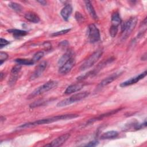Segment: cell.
I'll return each instance as SVG.
<instances>
[{"label":"cell","mask_w":147,"mask_h":147,"mask_svg":"<svg viewBox=\"0 0 147 147\" xmlns=\"http://www.w3.org/2000/svg\"><path fill=\"white\" fill-rule=\"evenodd\" d=\"M8 58V55L4 52H0V65H2V63Z\"/></svg>","instance_id":"484cf974"},{"label":"cell","mask_w":147,"mask_h":147,"mask_svg":"<svg viewBox=\"0 0 147 147\" xmlns=\"http://www.w3.org/2000/svg\"><path fill=\"white\" fill-rule=\"evenodd\" d=\"M146 73H147L146 71L145 70L144 72L140 74V75H137L135 77L131 78L130 79L127 80L122 82L120 84V86L122 87H126V86H130V85H132L133 84H135L137 82H138V81H140V80L142 79L144 77H145L146 75Z\"/></svg>","instance_id":"ba28073f"},{"label":"cell","mask_w":147,"mask_h":147,"mask_svg":"<svg viewBox=\"0 0 147 147\" xmlns=\"http://www.w3.org/2000/svg\"><path fill=\"white\" fill-rule=\"evenodd\" d=\"M109 32L111 37H114L118 32V26L111 25L109 30Z\"/></svg>","instance_id":"cb8c5ba5"},{"label":"cell","mask_w":147,"mask_h":147,"mask_svg":"<svg viewBox=\"0 0 147 147\" xmlns=\"http://www.w3.org/2000/svg\"><path fill=\"white\" fill-rule=\"evenodd\" d=\"M44 54L42 51H39L34 55L32 60L34 61V63H36L39 60H40L44 56Z\"/></svg>","instance_id":"603a6c76"},{"label":"cell","mask_w":147,"mask_h":147,"mask_svg":"<svg viewBox=\"0 0 147 147\" xmlns=\"http://www.w3.org/2000/svg\"><path fill=\"white\" fill-rule=\"evenodd\" d=\"M83 86H84V84L82 83L71 84L66 88L64 93L65 94H70L74 92H75L76 91L80 90Z\"/></svg>","instance_id":"7c38bea8"},{"label":"cell","mask_w":147,"mask_h":147,"mask_svg":"<svg viewBox=\"0 0 147 147\" xmlns=\"http://www.w3.org/2000/svg\"><path fill=\"white\" fill-rule=\"evenodd\" d=\"M69 137H70V134L68 133L61 135L60 137L53 140L51 142V143H50L49 144L46 145L45 146H54V147L60 146L62 145L67 140H68Z\"/></svg>","instance_id":"9c48e42d"},{"label":"cell","mask_w":147,"mask_h":147,"mask_svg":"<svg viewBox=\"0 0 147 147\" xmlns=\"http://www.w3.org/2000/svg\"><path fill=\"white\" fill-rule=\"evenodd\" d=\"M85 5H86V7L87 9V10L88 11L89 14L90 15V16L94 20H97L98 19V16L96 15V13L95 12V10L93 7V6L92 5L90 1H84Z\"/></svg>","instance_id":"9a60e30c"},{"label":"cell","mask_w":147,"mask_h":147,"mask_svg":"<svg viewBox=\"0 0 147 147\" xmlns=\"http://www.w3.org/2000/svg\"><path fill=\"white\" fill-rule=\"evenodd\" d=\"M43 45L46 48V49H49L51 48V44L49 42H45L43 44Z\"/></svg>","instance_id":"4dcf8cb0"},{"label":"cell","mask_w":147,"mask_h":147,"mask_svg":"<svg viewBox=\"0 0 147 147\" xmlns=\"http://www.w3.org/2000/svg\"><path fill=\"white\" fill-rule=\"evenodd\" d=\"M121 72H116V73H114L113 74H112L111 75L109 76V77L106 78V79H105L104 80H103L98 86V88H102L103 87L105 86H106L107 85L109 84L110 83H111L112 82H113L115 79H116L120 75H121Z\"/></svg>","instance_id":"8fae6325"},{"label":"cell","mask_w":147,"mask_h":147,"mask_svg":"<svg viewBox=\"0 0 147 147\" xmlns=\"http://www.w3.org/2000/svg\"><path fill=\"white\" fill-rule=\"evenodd\" d=\"M103 53L102 50H98L94 52L80 66V69L81 71H84L92 67L100 57Z\"/></svg>","instance_id":"5b68a950"},{"label":"cell","mask_w":147,"mask_h":147,"mask_svg":"<svg viewBox=\"0 0 147 147\" xmlns=\"http://www.w3.org/2000/svg\"><path fill=\"white\" fill-rule=\"evenodd\" d=\"M7 32L9 33H10L13 34V36L16 38H19L23 37L25 35L27 34V32L25 30H22L20 29H9L7 30Z\"/></svg>","instance_id":"ac0fdd59"},{"label":"cell","mask_w":147,"mask_h":147,"mask_svg":"<svg viewBox=\"0 0 147 147\" xmlns=\"http://www.w3.org/2000/svg\"><path fill=\"white\" fill-rule=\"evenodd\" d=\"M79 117L78 114H63V115H56L55 117H52L49 118H47L42 119H39L36 121L33 122H29L25 124H23L21 125L19 127L21 128H25V127H29L32 126L40 125H44V124H48L50 123H52L54 122L61 121V120H67V119H71L72 118H75Z\"/></svg>","instance_id":"6da1fadb"},{"label":"cell","mask_w":147,"mask_h":147,"mask_svg":"<svg viewBox=\"0 0 147 147\" xmlns=\"http://www.w3.org/2000/svg\"><path fill=\"white\" fill-rule=\"evenodd\" d=\"M8 5L11 9L14 10L17 12H20L22 10V6H21V5L16 2H11L9 3Z\"/></svg>","instance_id":"7402d4cb"},{"label":"cell","mask_w":147,"mask_h":147,"mask_svg":"<svg viewBox=\"0 0 147 147\" xmlns=\"http://www.w3.org/2000/svg\"><path fill=\"white\" fill-rule=\"evenodd\" d=\"M9 44V41H8L7 40L3 38H1V41H0V48H2L3 47H5L6 45H8Z\"/></svg>","instance_id":"f1b7e54d"},{"label":"cell","mask_w":147,"mask_h":147,"mask_svg":"<svg viewBox=\"0 0 147 147\" xmlns=\"http://www.w3.org/2000/svg\"><path fill=\"white\" fill-rule=\"evenodd\" d=\"M98 141H91V142H88V144H87L84 146H96L98 145Z\"/></svg>","instance_id":"f546056e"},{"label":"cell","mask_w":147,"mask_h":147,"mask_svg":"<svg viewBox=\"0 0 147 147\" xmlns=\"http://www.w3.org/2000/svg\"><path fill=\"white\" fill-rule=\"evenodd\" d=\"M21 69V65L20 64H17L15 66H14L13 67V68L11 69V73L12 75H17V74H18L20 71Z\"/></svg>","instance_id":"d4e9b609"},{"label":"cell","mask_w":147,"mask_h":147,"mask_svg":"<svg viewBox=\"0 0 147 147\" xmlns=\"http://www.w3.org/2000/svg\"><path fill=\"white\" fill-rule=\"evenodd\" d=\"M15 62L17 63V64L20 65H31L34 64V61L32 59H17L15 60Z\"/></svg>","instance_id":"ffe728a7"},{"label":"cell","mask_w":147,"mask_h":147,"mask_svg":"<svg viewBox=\"0 0 147 147\" xmlns=\"http://www.w3.org/2000/svg\"><path fill=\"white\" fill-rule=\"evenodd\" d=\"M70 30H71V29H66L62 30H60L59 32H56L52 33L51 34V36H57L62 35V34H65V33L69 32L70 31Z\"/></svg>","instance_id":"4316f807"},{"label":"cell","mask_w":147,"mask_h":147,"mask_svg":"<svg viewBox=\"0 0 147 147\" xmlns=\"http://www.w3.org/2000/svg\"><path fill=\"white\" fill-rule=\"evenodd\" d=\"M118 133L117 131L114 130H111L106 131L104 133H103L100 138L101 140H105V139H110V138H115L118 136Z\"/></svg>","instance_id":"e0dca14e"},{"label":"cell","mask_w":147,"mask_h":147,"mask_svg":"<svg viewBox=\"0 0 147 147\" xmlns=\"http://www.w3.org/2000/svg\"><path fill=\"white\" fill-rule=\"evenodd\" d=\"M89 94L90 93L87 91H84V92L75 94L72 95L71 96H70L69 98H66V99L59 102V103H57V107L67 106L72 103L79 102V101L86 98L87 96H88Z\"/></svg>","instance_id":"3957f363"},{"label":"cell","mask_w":147,"mask_h":147,"mask_svg":"<svg viewBox=\"0 0 147 147\" xmlns=\"http://www.w3.org/2000/svg\"><path fill=\"white\" fill-rule=\"evenodd\" d=\"M87 37L90 42L95 43L100 40L99 29L94 24H90L87 28Z\"/></svg>","instance_id":"8992f818"},{"label":"cell","mask_w":147,"mask_h":147,"mask_svg":"<svg viewBox=\"0 0 147 147\" xmlns=\"http://www.w3.org/2000/svg\"><path fill=\"white\" fill-rule=\"evenodd\" d=\"M111 23L112 25H115L118 26L121 22V19L119 14L118 12H114L111 15Z\"/></svg>","instance_id":"d6986e66"},{"label":"cell","mask_w":147,"mask_h":147,"mask_svg":"<svg viewBox=\"0 0 147 147\" xmlns=\"http://www.w3.org/2000/svg\"><path fill=\"white\" fill-rule=\"evenodd\" d=\"M71 57H72V52L71 51H67L59 59L58 61V65L61 67Z\"/></svg>","instance_id":"2e32d148"},{"label":"cell","mask_w":147,"mask_h":147,"mask_svg":"<svg viewBox=\"0 0 147 147\" xmlns=\"http://www.w3.org/2000/svg\"><path fill=\"white\" fill-rule=\"evenodd\" d=\"M72 12V7L70 4L66 5L61 10L60 14L63 19L67 21Z\"/></svg>","instance_id":"4fadbf2b"},{"label":"cell","mask_w":147,"mask_h":147,"mask_svg":"<svg viewBox=\"0 0 147 147\" xmlns=\"http://www.w3.org/2000/svg\"><path fill=\"white\" fill-rule=\"evenodd\" d=\"M75 64V60L74 57L69 59L63 65L60 67L59 73L61 75H65L69 72Z\"/></svg>","instance_id":"52a82bcc"},{"label":"cell","mask_w":147,"mask_h":147,"mask_svg":"<svg viewBox=\"0 0 147 147\" xmlns=\"http://www.w3.org/2000/svg\"><path fill=\"white\" fill-rule=\"evenodd\" d=\"M47 65V63L45 61H42L41 63L38 64V65L36 67V69L30 77V80H34L37 78H38L44 71Z\"/></svg>","instance_id":"30bf717a"},{"label":"cell","mask_w":147,"mask_h":147,"mask_svg":"<svg viewBox=\"0 0 147 147\" xmlns=\"http://www.w3.org/2000/svg\"><path fill=\"white\" fill-rule=\"evenodd\" d=\"M25 18L29 22L33 23H38L40 21L39 17L33 11L26 12L25 14Z\"/></svg>","instance_id":"5bb4252c"},{"label":"cell","mask_w":147,"mask_h":147,"mask_svg":"<svg viewBox=\"0 0 147 147\" xmlns=\"http://www.w3.org/2000/svg\"><path fill=\"white\" fill-rule=\"evenodd\" d=\"M137 23V18L133 17L128 21L123 23L122 25V32L123 33L122 38L126 39L132 32Z\"/></svg>","instance_id":"277c9868"},{"label":"cell","mask_w":147,"mask_h":147,"mask_svg":"<svg viewBox=\"0 0 147 147\" xmlns=\"http://www.w3.org/2000/svg\"><path fill=\"white\" fill-rule=\"evenodd\" d=\"M118 111V110H112V111H111L110 112L107 113H106V114H102V115H99V117H96V118H95L91 119L90 120H89V121H88V123H92V122H94V121H97V120L101 119H102V118H103V117H107V116H109V115H112V114H115V113H117Z\"/></svg>","instance_id":"44dd1931"},{"label":"cell","mask_w":147,"mask_h":147,"mask_svg":"<svg viewBox=\"0 0 147 147\" xmlns=\"http://www.w3.org/2000/svg\"><path fill=\"white\" fill-rule=\"evenodd\" d=\"M57 82L55 80H49L42 84V86L38 87L36 89H35L28 96V99H32L34 98L35 96L42 94L44 92H46L53 88L56 87L57 86Z\"/></svg>","instance_id":"7a4b0ae2"},{"label":"cell","mask_w":147,"mask_h":147,"mask_svg":"<svg viewBox=\"0 0 147 147\" xmlns=\"http://www.w3.org/2000/svg\"><path fill=\"white\" fill-rule=\"evenodd\" d=\"M37 2L38 3H40L42 5H46V4H47V1H43V0H42V1H37Z\"/></svg>","instance_id":"1f68e13d"},{"label":"cell","mask_w":147,"mask_h":147,"mask_svg":"<svg viewBox=\"0 0 147 147\" xmlns=\"http://www.w3.org/2000/svg\"><path fill=\"white\" fill-rule=\"evenodd\" d=\"M75 18H76V21L78 22H82L84 20V17L81 14V13H80L79 12H76V13H75Z\"/></svg>","instance_id":"83f0119b"}]
</instances>
